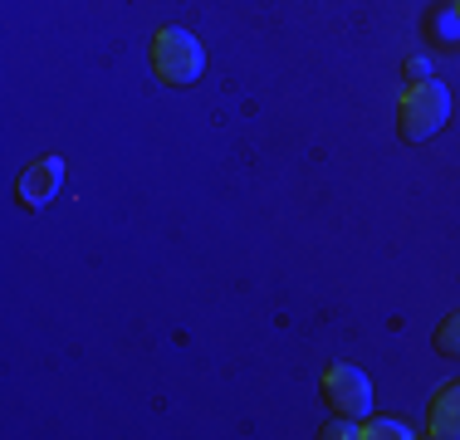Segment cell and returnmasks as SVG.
<instances>
[{
  "label": "cell",
  "mask_w": 460,
  "mask_h": 440,
  "mask_svg": "<svg viewBox=\"0 0 460 440\" xmlns=\"http://www.w3.org/2000/svg\"><path fill=\"white\" fill-rule=\"evenodd\" d=\"M446 118H451V88L441 79H416L402 88L397 98V128H402V142H426L436 137V132L446 128Z\"/></svg>",
  "instance_id": "6da1fadb"
},
{
  "label": "cell",
  "mask_w": 460,
  "mask_h": 440,
  "mask_svg": "<svg viewBox=\"0 0 460 440\" xmlns=\"http://www.w3.org/2000/svg\"><path fill=\"white\" fill-rule=\"evenodd\" d=\"M201 69H206V49H201V40H196L191 30L167 25V30L152 35V74H157L162 84L186 88V84L201 79Z\"/></svg>",
  "instance_id": "7a4b0ae2"
},
{
  "label": "cell",
  "mask_w": 460,
  "mask_h": 440,
  "mask_svg": "<svg viewBox=\"0 0 460 440\" xmlns=\"http://www.w3.org/2000/svg\"><path fill=\"white\" fill-rule=\"evenodd\" d=\"M323 401L333 406V416L358 421V416H367V406H372V382L358 367H348V362H333V367L323 372Z\"/></svg>",
  "instance_id": "3957f363"
},
{
  "label": "cell",
  "mask_w": 460,
  "mask_h": 440,
  "mask_svg": "<svg viewBox=\"0 0 460 440\" xmlns=\"http://www.w3.org/2000/svg\"><path fill=\"white\" fill-rule=\"evenodd\" d=\"M64 176H69L64 157H40V162H30V167L20 172V186H15L20 206H25V211H45L54 196H59Z\"/></svg>",
  "instance_id": "277c9868"
},
{
  "label": "cell",
  "mask_w": 460,
  "mask_h": 440,
  "mask_svg": "<svg viewBox=\"0 0 460 440\" xmlns=\"http://www.w3.org/2000/svg\"><path fill=\"white\" fill-rule=\"evenodd\" d=\"M426 436L431 440H460V382H446L426 411Z\"/></svg>",
  "instance_id": "5b68a950"
},
{
  "label": "cell",
  "mask_w": 460,
  "mask_h": 440,
  "mask_svg": "<svg viewBox=\"0 0 460 440\" xmlns=\"http://www.w3.org/2000/svg\"><path fill=\"white\" fill-rule=\"evenodd\" d=\"M426 40H436L441 49H460V0H436L421 20Z\"/></svg>",
  "instance_id": "8992f818"
},
{
  "label": "cell",
  "mask_w": 460,
  "mask_h": 440,
  "mask_svg": "<svg viewBox=\"0 0 460 440\" xmlns=\"http://www.w3.org/2000/svg\"><path fill=\"white\" fill-rule=\"evenodd\" d=\"M323 436H333V440H407L411 431L402 421H367V426H353L348 416H338L333 426H328Z\"/></svg>",
  "instance_id": "52a82bcc"
},
{
  "label": "cell",
  "mask_w": 460,
  "mask_h": 440,
  "mask_svg": "<svg viewBox=\"0 0 460 440\" xmlns=\"http://www.w3.org/2000/svg\"><path fill=\"white\" fill-rule=\"evenodd\" d=\"M436 352H441V357H460V308L446 313V323L436 328Z\"/></svg>",
  "instance_id": "ba28073f"
},
{
  "label": "cell",
  "mask_w": 460,
  "mask_h": 440,
  "mask_svg": "<svg viewBox=\"0 0 460 440\" xmlns=\"http://www.w3.org/2000/svg\"><path fill=\"white\" fill-rule=\"evenodd\" d=\"M416 79H431V64L411 54V59H407V84H416Z\"/></svg>",
  "instance_id": "9c48e42d"
}]
</instances>
